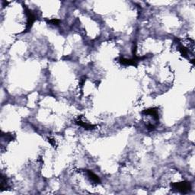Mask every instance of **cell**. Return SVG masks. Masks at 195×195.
Segmentation results:
<instances>
[{"mask_svg": "<svg viewBox=\"0 0 195 195\" xmlns=\"http://www.w3.org/2000/svg\"><path fill=\"white\" fill-rule=\"evenodd\" d=\"M144 57H138L137 56H134V57L132 59H125L120 58V63L124 66H137L139 60H143Z\"/></svg>", "mask_w": 195, "mask_h": 195, "instance_id": "3957f363", "label": "cell"}, {"mask_svg": "<svg viewBox=\"0 0 195 195\" xmlns=\"http://www.w3.org/2000/svg\"><path fill=\"white\" fill-rule=\"evenodd\" d=\"M25 14L27 15V25L25 31H28V30L31 28L32 24H34V22L37 19V17L30 9H28V8H25Z\"/></svg>", "mask_w": 195, "mask_h": 195, "instance_id": "7a4b0ae2", "label": "cell"}, {"mask_svg": "<svg viewBox=\"0 0 195 195\" xmlns=\"http://www.w3.org/2000/svg\"><path fill=\"white\" fill-rule=\"evenodd\" d=\"M143 114L146 115H151L156 119H159V114H158V111L156 110V108H149L147 109V110H145L143 111Z\"/></svg>", "mask_w": 195, "mask_h": 195, "instance_id": "5b68a950", "label": "cell"}, {"mask_svg": "<svg viewBox=\"0 0 195 195\" xmlns=\"http://www.w3.org/2000/svg\"><path fill=\"white\" fill-rule=\"evenodd\" d=\"M87 174H88V178H90L92 182H94L95 184H100L101 183V180H100L99 177L98 176L97 174H95L93 172L90 170H87Z\"/></svg>", "mask_w": 195, "mask_h": 195, "instance_id": "277c9868", "label": "cell"}, {"mask_svg": "<svg viewBox=\"0 0 195 195\" xmlns=\"http://www.w3.org/2000/svg\"><path fill=\"white\" fill-rule=\"evenodd\" d=\"M171 187L174 191L181 192V193H187L191 189V185L188 181L172 183V184H171Z\"/></svg>", "mask_w": 195, "mask_h": 195, "instance_id": "6da1fadb", "label": "cell"}, {"mask_svg": "<svg viewBox=\"0 0 195 195\" xmlns=\"http://www.w3.org/2000/svg\"><path fill=\"white\" fill-rule=\"evenodd\" d=\"M155 126L152 125V124H148L147 125V129L149 130H155Z\"/></svg>", "mask_w": 195, "mask_h": 195, "instance_id": "ba28073f", "label": "cell"}, {"mask_svg": "<svg viewBox=\"0 0 195 195\" xmlns=\"http://www.w3.org/2000/svg\"><path fill=\"white\" fill-rule=\"evenodd\" d=\"M76 124H78V125L81 126V127H83L85 128V130H92V129H94V127H95V125L88 124V123H86V122H84L81 120H76Z\"/></svg>", "mask_w": 195, "mask_h": 195, "instance_id": "8992f818", "label": "cell"}, {"mask_svg": "<svg viewBox=\"0 0 195 195\" xmlns=\"http://www.w3.org/2000/svg\"><path fill=\"white\" fill-rule=\"evenodd\" d=\"M48 23L53 24V25H59V24H60V21H59L58 19H51V20H50V21H48Z\"/></svg>", "mask_w": 195, "mask_h": 195, "instance_id": "52a82bcc", "label": "cell"}, {"mask_svg": "<svg viewBox=\"0 0 195 195\" xmlns=\"http://www.w3.org/2000/svg\"><path fill=\"white\" fill-rule=\"evenodd\" d=\"M49 142H50L53 146H55V140H53V139H49Z\"/></svg>", "mask_w": 195, "mask_h": 195, "instance_id": "9c48e42d", "label": "cell"}]
</instances>
